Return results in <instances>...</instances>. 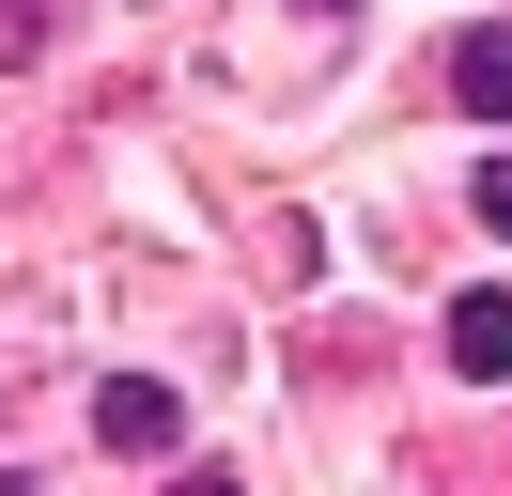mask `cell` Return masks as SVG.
Wrapping results in <instances>:
<instances>
[{"label": "cell", "instance_id": "obj_1", "mask_svg": "<svg viewBox=\"0 0 512 496\" xmlns=\"http://www.w3.org/2000/svg\"><path fill=\"white\" fill-rule=\"evenodd\" d=\"M94 434H109V450H171V434H187V388H171V372H109Z\"/></svg>", "mask_w": 512, "mask_h": 496}, {"label": "cell", "instance_id": "obj_2", "mask_svg": "<svg viewBox=\"0 0 512 496\" xmlns=\"http://www.w3.org/2000/svg\"><path fill=\"white\" fill-rule=\"evenodd\" d=\"M450 93H466V124H512V16L450 31Z\"/></svg>", "mask_w": 512, "mask_h": 496}, {"label": "cell", "instance_id": "obj_3", "mask_svg": "<svg viewBox=\"0 0 512 496\" xmlns=\"http://www.w3.org/2000/svg\"><path fill=\"white\" fill-rule=\"evenodd\" d=\"M450 372H512V279H466L450 295Z\"/></svg>", "mask_w": 512, "mask_h": 496}, {"label": "cell", "instance_id": "obj_4", "mask_svg": "<svg viewBox=\"0 0 512 496\" xmlns=\"http://www.w3.org/2000/svg\"><path fill=\"white\" fill-rule=\"evenodd\" d=\"M466 217H481V233H512V155H481V171H466Z\"/></svg>", "mask_w": 512, "mask_h": 496}, {"label": "cell", "instance_id": "obj_5", "mask_svg": "<svg viewBox=\"0 0 512 496\" xmlns=\"http://www.w3.org/2000/svg\"><path fill=\"white\" fill-rule=\"evenodd\" d=\"M47 47V0H0V62H32Z\"/></svg>", "mask_w": 512, "mask_h": 496}, {"label": "cell", "instance_id": "obj_6", "mask_svg": "<svg viewBox=\"0 0 512 496\" xmlns=\"http://www.w3.org/2000/svg\"><path fill=\"white\" fill-rule=\"evenodd\" d=\"M171 496H249V481H218V465H187V481H171Z\"/></svg>", "mask_w": 512, "mask_h": 496}, {"label": "cell", "instance_id": "obj_7", "mask_svg": "<svg viewBox=\"0 0 512 496\" xmlns=\"http://www.w3.org/2000/svg\"><path fill=\"white\" fill-rule=\"evenodd\" d=\"M0 496H47V481H32V465H16V481H0Z\"/></svg>", "mask_w": 512, "mask_h": 496}, {"label": "cell", "instance_id": "obj_8", "mask_svg": "<svg viewBox=\"0 0 512 496\" xmlns=\"http://www.w3.org/2000/svg\"><path fill=\"white\" fill-rule=\"evenodd\" d=\"M311 16H342V0H311Z\"/></svg>", "mask_w": 512, "mask_h": 496}]
</instances>
